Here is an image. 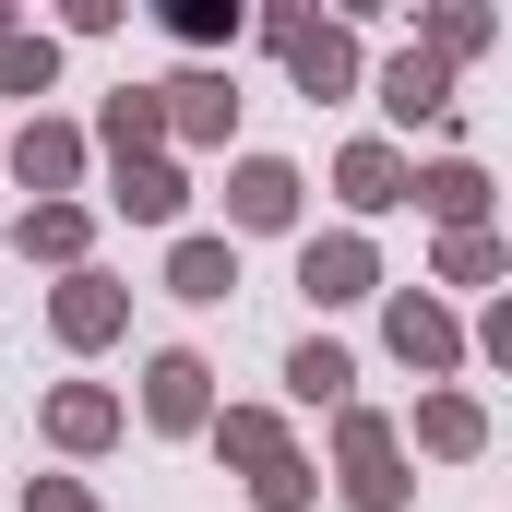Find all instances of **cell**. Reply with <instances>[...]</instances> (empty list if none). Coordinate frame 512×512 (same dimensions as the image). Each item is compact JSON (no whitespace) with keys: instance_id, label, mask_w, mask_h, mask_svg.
Instances as JSON below:
<instances>
[{"instance_id":"cell-1","label":"cell","mask_w":512,"mask_h":512,"mask_svg":"<svg viewBox=\"0 0 512 512\" xmlns=\"http://www.w3.org/2000/svg\"><path fill=\"white\" fill-rule=\"evenodd\" d=\"M286 203H298L286 167H239V215H251V227H286Z\"/></svg>"},{"instance_id":"cell-2","label":"cell","mask_w":512,"mask_h":512,"mask_svg":"<svg viewBox=\"0 0 512 512\" xmlns=\"http://www.w3.org/2000/svg\"><path fill=\"white\" fill-rule=\"evenodd\" d=\"M227 286H239V262L215 251V239H191V251H179V298H227Z\"/></svg>"},{"instance_id":"cell-3","label":"cell","mask_w":512,"mask_h":512,"mask_svg":"<svg viewBox=\"0 0 512 512\" xmlns=\"http://www.w3.org/2000/svg\"><path fill=\"white\" fill-rule=\"evenodd\" d=\"M155 417H167V429H179V417H203V370H191V358H167V370H155Z\"/></svg>"},{"instance_id":"cell-4","label":"cell","mask_w":512,"mask_h":512,"mask_svg":"<svg viewBox=\"0 0 512 512\" xmlns=\"http://www.w3.org/2000/svg\"><path fill=\"white\" fill-rule=\"evenodd\" d=\"M393 489H405V477H393L382 429H358V501H370V512H393Z\"/></svg>"},{"instance_id":"cell-5","label":"cell","mask_w":512,"mask_h":512,"mask_svg":"<svg viewBox=\"0 0 512 512\" xmlns=\"http://www.w3.org/2000/svg\"><path fill=\"white\" fill-rule=\"evenodd\" d=\"M358 274H370L358 251H310V298H358Z\"/></svg>"},{"instance_id":"cell-6","label":"cell","mask_w":512,"mask_h":512,"mask_svg":"<svg viewBox=\"0 0 512 512\" xmlns=\"http://www.w3.org/2000/svg\"><path fill=\"white\" fill-rule=\"evenodd\" d=\"M346 191L358 203H393V155H346Z\"/></svg>"},{"instance_id":"cell-7","label":"cell","mask_w":512,"mask_h":512,"mask_svg":"<svg viewBox=\"0 0 512 512\" xmlns=\"http://www.w3.org/2000/svg\"><path fill=\"white\" fill-rule=\"evenodd\" d=\"M286 382H298V393H346V358H334V346H310V358H298Z\"/></svg>"}]
</instances>
